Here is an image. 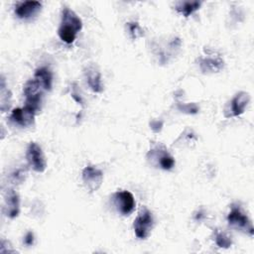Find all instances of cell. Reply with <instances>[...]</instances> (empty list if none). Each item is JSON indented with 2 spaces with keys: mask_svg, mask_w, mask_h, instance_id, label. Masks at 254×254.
I'll return each instance as SVG.
<instances>
[{
  "mask_svg": "<svg viewBox=\"0 0 254 254\" xmlns=\"http://www.w3.org/2000/svg\"><path fill=\"white\" fill-rule=\"evenodd\" d=\"M82 29L80 18L69 8L64 7L62 11L61 24L58 30L59 37L65 44L74 42L77 33Z\"/></svg>",
  "mask_w": 254,
  "mask_h": 254,
  "instance_id": "obj_1",
  "label": "cell"
},
{
  "mask_svg": "<svg viewBox=\"0 0 254 254\" xmlns=\"http://www.w3.org/2000/svg\"><path fill=\"white\" fill-rule=\"evenodd\" d=\"M199 67L202 72H217L223 68V61L216 58H202L199 60Z\"/></svg>",
  "mask_w": 254,
  "mask_h": 254,
  "instance_id": "obj_14",
  "label": "cell"
},
{
  "mask_svg": "<svg viewBox=\"0 0 254 254\" xmlns=\"http://www.w3.org/2000/svg\"><path fill=\"white\" fill-rule=\"evenodd\" d=\"M24 243H25L26 245H28V246H30V245H32V244L34 243V234H33V232L29 231V232L26 234L25 239H24Z\"/></svg>",
  "mask_w": 254,
  "mask_h": 254,
  "instance_id": "obj_21",
  "label": "cell"
},
{
  "mask_svg": "<svg viewBox=\"0 0 254 254\" xmlns=\"http://www.w3.org/2000/svg\"><path fill=\"white\" fill-rule=\"evenodd\" d=\"M113 202L117 210L123 215H129L135 208V199L128 190H120L114 193Z\"/></svg>",
  "mask_w": 254,
  "mask_h": 254,
  "instance_id": "obj_7",
  "label": "cell"
},
{
  "mask_svg": "<svg viewBox=\"0 0 254 254\" xmlns=\"http://www.w3.org/2000/svg\"><path fill=\"white\" fill-rule=\"evenodd\" d=\"M201 6L200 1H180L176 4V10L184 17H189Z\"/></svg>",
  "mask_w": 254,
  "mask_h": 254,
  "instance_id": "obj_16",
  "label": "cell"
},
{
  "mask_svg": "<svg viewBox=\"0 0 254 254\" xmlns=\"http://www.w3.org/2000/svg\"><path fill=\"white\" fill-rule=\"evenodd\" d=\"M84 75L86 78V82L90 89L93 92H101L103 87L101 83V74L100 71L94 65H88L84 69Z\"/></svg>",
  "mask_w": 254,
  "mask_h": 254,
  "instance_id": "obj_13",
  "label": "cell"
},
{
  "mask_svg": "<svg viewBox=\"0 0 254 254\" xmlns=\"http://www.w3.org/2000/svg\"><path fill=\"white\" fill-rule=\"evenodd\" d=\"M35 114L36 113H34L30 109L26 108L25 106L22 108H15L11 112L10 120L19 126L29 127L34 124Z\"/></svg>",
  "mask_w": 254,
  "mask_h": 254,
  "instance_id": "obj_10",
  "label": "cell"
},
{
  "mask_svg": "<svg viewBox=\"0 0 254 254\" xmlns=\"http://www.w3.org/2000/svg\"><path fill=\"white\" fill-rule=\"evenodd\" d=\"M150 125H151V128L153 129V131L160 132L162 127H163V122L162 121H160V122L159 121H153Z\"/></svg>",
  "mask_w": 254,
  "mask_h": 254,
  "instance_id": "obj_22",
  "label": "cell"
},
{
  "mask_svg": "<svg viewBox=\"0 0 254 254\" xmlns=\"http://www.w3.org/2000/svg\"><path fill=\"white\" fill-rule=\"evenodd\" d=\"M1 91H0V98H1V110L2 112H5L6 109H9L10 106V101H11V93L6 87L5 84V79L3 76L1 77Z\"/></svg>",
  "mask_w": 254,
  "mask_h": 254,
  "instance_id": "obj_17",
  "label": "cell"
},
{
  "mask_svg": "<svg viewBox=\"0 0 254 254\" xmlns=\"http://www.w3.org/2000/svg\"><path fill=\"white\" fill-rule=\"evenodd\" d=\"M81 176L85 188L90 192L96 191L103 182V173L94 166H86L82 170Z\"/></svg>",
  "mask_w": 254,
  "mask_h": 254,
  "instance_id": "obj_6",
  "label": "cell"
},
{
  "mask_svg": "<svg viewBox=\"0 0 254 254\" xmlns=\"http://www.w3.org/2000/svg\"><path fill=\"white\" fill-rule=\"evenodd\" d=\"M148 155H151V159H155L157 165L160 166V168L163 170L170 171L175 166V159L166 149H152Z\"/></svg>",
  "mask_w": 254,
  "mask_h": 254,
  "instance_id": "obj_11",
  "label": "cell"
},
{
  "mask_svg": "<svg viewBox=\"0 0 254 254\" xmlns=\"http://www.w3.org/2000/svg\"><path fill=\"white\" fill-rule=\"evenodd\" d=\"M249 101H250V96L247 92L245 91L238 92L230 101L229 106L225 108V111H224L225 117L229 118V117L241 115L245 111V108L247 107Z\"/></svg>",
  "mask_w": 254,
  "mask_h": 254,
  "instance_id": "obj_8",
  "label": "cell"
},
{
  "mask_svg": "<svg viewBox=\"0 0 254 254\" xmlns=\"http://www.w3.org/2000/svg\"><path fill=\"white\" fill-rule=\"evenodd\" d=\"M179 109L182 111V112H185V113H188V114H194L198 111V107L194 104V103H191V104H179Z\"/></svg>",
  "mask_w": 254,
  "mask_h": 254,
  "instance_id": "obj_20",
  "label": "cell"
},
{
  "mask_svg": "<svg viewBox=\"0 0 254 254\" xmlns=\"http://www.w3.org/2000/svg\"><path fill=\"white\" fill-rule=\"evenodd\" d=\"M26 158L29 166L38 173H43L47 168L46 159L42 148L35 142H31L28 146Z\"/></svg>",
  "mask_w": 254,
  "mask_h": 254,
  "instance_id": "obj_4",
  "label": "cell"
},
{
  "mask_svg": "<svg viewBox=\"0 0 254 254\" xmlns=\"http://www.w3.org/2000/svg\"><path fill=\"white\" fill-rule=\"evenodd\" d=\"M153 225L154 219L152 212L148 208L143 207L133 223L135 235L140 239H146L150 235Z\"/></svg>",
  "mask_w": 254,
  "mask_h": 254,
  "instance_id": "obj_3",
  "label": "cell"
},
{
  "mask_svg": "<svg viewBox=\"0 0 254 254\" xmlns=\"http://www.w3.org/2000/svg\"><path fill=\"white\" fill-rule=\"evenodd\" d=\"M228 224L234 228L243 230L249 235H253V226L250 219L244 214L239 207L233 206L227 215Z\"/></svg>",
  "mask_w": 254,
  "mask_h": 254,
  "instance_id": "obj_5",
  "label": "cell"
},
{
  "mask_svg": "<svg viewBox=\"0 0 254 254\" xmlns=\"http://www.w3.org/2000/svg\"><path fill=\"white\" fill-rule=\"evenodd\" d=\"M41 8L42 3L39 1H24L16 5L15 14L20 19H29L37 15Z\"/></svg>",
  "mask_w": 254,
  "mask_h": 254,
  "instance_id": "obj_9",
  "label": "cell"
},
{
  "mask_svg": "<svg viewBox=\"0 0 254 254\" xmlns=\"http://www.w3.org/2000/svg\"><path fill=\"white\" fill-rule=\"evenodd\" d=\"M127 29L129 31V34L133 40H136L144 35L143 29L139 26L137 22H130L127 24Z\"/></svg>",
  "mask_w": 254,
  "mask_h": 254,
  "instance_id": "obj_18",
  "label": "cell"
},
{
  "mask_svg": "<svg viewBox=\"0 0 254 254\" xmlns=\"http://www.w3.org/2000/svg\"><path fill=\"white\" fill-rule=\"evenodd\" d=\"M215 243L218 247L229 248L232 244V241L228 235L223 232H217L215 235Z\"/></svg>",
  "mask_w": 254,
  "mask_h": 254,
  "instance_id": "obj_19",
  "label": "cell"
},
{
  "mask_svg": "<svg viewBox=\"0 0 254 254\" xmlns=\"http://www.w3.org/2000/svg\"><path fill=\"white\" fill-rule=\"evenodd\" d=\"M34 78H36L43 86L44 90H51L53 83V75L48 67H39L36 69Z\"/></svg>",
  "mask_w": 254,
  "mask_h": 254,
  "instance_id": "obj_15",
  "label": "cell"
},
{
  "mask_svg": "<svg viewBox=\"0 0 254 254\" xmlns=\"http://www.w3.org/2000/svg\"><path fill=\"white\" fill-rule=\"evenodd\" d=\"M5 213L10 218H15L18 216L20 211V200L18 193L9 189L5 194Z\"/></svg>",
  "mask_w": 254,
  "mask_h": 254,
  "instance_id": "obj_12",
  "label": "cell"
},
{
  "mask_svg": "<svg viewBox=\"0 0 254 254\" xmlns=\"http://www.w3.org/2000/svg\"><path fill=\"white\" fill-rule=\"evenodd\" d=\"M43 90V86L36 78L29 79L23 88L25 95V107L34 113H37L41 109Z\"/></svg>",
  "mask_w": 254,
  "mask_h": 254,
  "instance_id": "obj_2",
  "label": "cell"
},
{
  "mask_svg": "<svg viewBox=\"0 0 254 254\" xmlns=\"http://www.w3.org/2000/svg\"><path fill=\"white\" fill-rule=\"evenodd\" d=\"M71 96L78 102V103H80V104H82V100H81V97L77 94V93H75V92H71Z\"/></svg>",
  "mask_w": 254,
  "mask_h": 254,
  "instance_id": "obj_23",
  "label": "cell"
}]
</instances>
